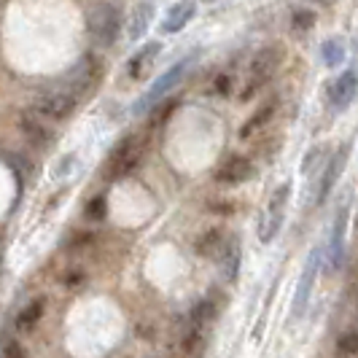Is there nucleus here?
<instances>
[{
  "instance_id": "obj_1",
  "label": "nucleus",
  "mask_w": 358,
  "mask_h": 358,
  "mask_svg": "<svg viewBox=\"0 0 358 358\" xmlns=\"http://www.w3.org/2000/svg\"><path fill=\"white\" fill-rule=\"evenodd\" d=\"M197 57H199V52H192V54H186V57H180L176 65H170V68L162 73L159 78L145 90V94L138 97V103L132 106V113H135V116H143V113H148V110H154V106L162 103V100H164V97L183 81V76H186V71L197 62Z\"/></svg>"
},
{
  "instance_id": "obj_2",
  "label": "nucleus",
  "mask_w": 358,
  "mask_h": 358,
  "mask_svg": "<svg viewBox=\"0 0 358 358\" xmlns=\"http://www.w3.org/2000/svg\"><path fill=\"white\" fill-rule=\"evenodd\" d=\"M122 11L113 6V3H100L94 6L90 14V33L94 38V43H100L103 49L113 46L119 41V33H122Z\"/></svg>"
},
{
  "instance_id": "obj_3",
  "label": "nucleus",
  "mask_w": 358,
  "mask_h": 358,
  "mask_svg": "<svg viewBox=\"0 0 358 358\" xmlns=\"http://www.w3.org/2000/svg\"><path fill=\"white\" fill-rule=\"evenodd\" d=\"M280 59H283V49L280 46H264L262 52H256L251 62V73H248V84H245V90H243L240 97L251 100L262 87H267L269 78L275 76L278 65H280Z\"/></svg>"
},
{
  "instance_id": "obj_4",
  "label": "nucleus",
  "mask_w": 358,
  "mask_h": 358,
  "mask_svg": "<svg viewBox=\"0 0 358 358\" xmlns=\"http://www.w3.org/2000/svg\"><path fill=\"white\" fill-rule=\"evenodd\" d=\"M100 78H103V62H100V57L97 54H87L71 71L65 90L71 92L76 100H81V97H90L92 92L97 90Z\"/></svg>"
},
{
  "instance_id": "obj_5",
  "label": "nucleus",
  "mask_w": 358,
  "mask_h": 358,
  "mask_svg": "<svg viewBox=\"0 0 358 358\" xmlns=\"http://www.w3.org/2000/svg\"><path fill=\"white\" fill-rule=\"evenodd\" d=\"M141 159H143V145H141V141L135 135L122 138L116 143V148L110 151V157H108V178L119 180L124 178V176H129L141 164Z\"/></svg>"
},
{
  "instance_id": "obj_6",
  "label": "nucleus",
  "mask_w": 358,
  "mask_h": 358,
  "mask_svg": "<svg viewBox=\"0 0 358 358\" xmlns=\"http://www.w3.org/2000/svg\"><path fill=\"white\" fill-rule=\"evenodd\" d=\"M288 197H291V183H280L275 189V194L269 197V205L264 215H262V224H259V240L269 245L278 234H280V227H283V218H286V205Z\"/></svg>"
},
{
  "instance_id": "obj_7",
  "label": "nucleus",
  "mask_w": 358,
  "mask_h": 358,
  "mask_svg": "<svg viewBox=\"0 0 358 358\" xmlns=\"http://www.w3.org/2000/svg\"><path fill=\"white\" fill-rule=\"evenodd\" d=\"M76 106H78V100L68 90H54L38 94L33 110L38 116H43L46 122H68L76 113Z\"/></svg>"
},
{
  "instance_id": "obj_8",
  "label": "nucleus",
  "mask_w": 358,
  "mask_h": 358,
  "mask_svg": "<svg viewBox=\"0 0 358 358\" xmlns=\"http://www.w3.org/2000/svg\"><path fill=\"white\" fill-rule=\"evenodd\" d=\"M321 256L323 248H313L307 253L305 267H302V278H299V286H296V294H294V302H291V310L294 315H305L307 305H310V296H313V288H315V280H318V267H321Z\"/></svg>"
},
{
  "instance_id": "obj_9",
  "label": "nucleus",
  "mask_w": 358,
  "mask_h": 358,
  "mask_svg": "<svg viewBox=\"0 0 358 358\" xmlns=\"http://www.w3.org/2000/svg\"><path fill=\"white\" fill-rule=\"evenodd\" d=\"M17 122H19L22 135L36 145V148H49V145H54V129L49 127V122H46L43 116H38L33 108L22 110Z\"/></svg>"
},
{
  "instance_id": "obj_10",
  "label": "nucleus",
  "mask_w": 358,
  "mask_h": 358,
  "mask_svg": "<svg viewBox=\"0 0 358 358\" xmlns=\"http://www.w3.org/2000/svg\"><path fill=\"white\" fill-rule=\"evenodd\" d=\"M256 176L253 162L243 154H232L229 159H224V164L215 170V183L221 186H240L245 180H251Z\"/></svg>"
},
{
  "instance_id": "obj_11",
  "label": "nucleus",
  "mask_w": 358,
  "mask_h": 358,
  "mask_svg": "<svg viewBox=\"0 0 358 358\" xmlns=\"http://www.w3.org/2000/svg\"><path fill=\"white\" fill-rule=\"evenodd\" d=\"M218 264H221V275L227 283H237L240 278V264H243V248H240V237L237 234H227L221 251H218Z\"/></svg>"
},
{
  "instance_id": "obj_12",
  "label": "nucleus",
  "mask_w": 358,
  "mask_h": 358,
  "mask_svg": "<svg viewBox=\"0 0 358 358\" xmlns=\"http://www.w3.org/2000/svg\"><path fill=\"white\" fill-rule=\"evenodd\" d=\"M356 97V71H342L334 81H329V103L334 108H348Z\"/></svg>"
},
{
  "instance_id": "obj_13",
  "label": "nucleus",
  "mask_w": 358,
  "mask_h": 358,
  "mask_svg": "<svg viewBox=\"0 0 358 358\" xmlns=\"http://www.w3.org/2000/svg\"><path fill=\"white\" fill-rule=\"evenodd\" d=\"M162 52V43L159 41H148L145 46H141L138 52L132 54V59L127 62V76L132 78V81H141L145 78V73L151 71V65H154V59L159 57Z\"/></svg>"
},
{
  "instance_id": "obj_14",
  "label": "nucleus",
  "mask_w": 358,
  "mask_h": 358,
  "mask_svg": "<svg viewBox=\"0 0 358 358\" xmlns=\"http://www.w3.org/2000/svg\"><path fill=\"white\" fill-rule=\"evenodd\" d=\"M197 17V0H180L167 8V17L162 22V33H180L192 19Z\"/></svg>"
},
{
  "instance_id": "obj_15",
  "label": "nucleus",
  "mask_w": 358,
  "mask_h": 358,
  "mask_svg": "<svg viewBox=\"0 0 358 358\" xmlns=\"http://www.w3.org/2000/svg\"><path fill=\"white\" fill-rule=\"evenodd\" d=\"M345 229H348V208L337 210L334 229L329 237V275L342 267V248H345Z\"/></svg>"
},
{
  "instance_id": "obj_16",
  "label": "nucleus",
  "mask_w": 358,
  "mask_h": 358,
  "mask_svg": "<svg viewBox=\"0 0 358 358\" xmlns=\"http://www.w3.org/2000/svg\"><path fill=\"white\" fill-rule=\"evenodd\" d=\"M43 315H46V296H36V299H30V302L17 313L14 329H17L19 334H30L38 323L43 321Z\"/></svg>"
},
{
  "instance_id": "obj_17",
  "label": "nucleus",
  "mask_w": 358,
  "mask_h": 358,
  "mask_svg": "<svg viewBox=\"0 0 358 358\" xmlns=\"http://www.w3.org/2000/svg\"><path fill=\"white\" fill-rule=\"evenodd\" d=\"M342 167H345V151L334 154V157L329 159V164L323 167L321 178H318V192H315V202H318V205H323V202L329 199V194H331V189L337 186Z\"/></svg>"
},
{
  "instance_id": "obj_18",
  "label": "nucleus",
  "mask_w": 358,
  "mask_h": 358,
  "mask_svg": "<svg viewBox=\"0 0 358 358\" xmlns=\"http://www.w3.org/2000/svg\"><path fill=\"white\" fill-rule=\"evenodd\" d=\"M151 19H154V3L151 0L138 3L132 8L129 19H127V36H129V41H141L145 36V30H148V24H151Z\"/></svg>"
},
{
  "instance_id": "obj_19",
  "label": "nucleus",
  "mask_w": 358,
  "mask_h": 358,
  "mask_svg": "<svg viewBox=\"0 0 358 358\" xmlns=\"http://www.w3.org/2000/svg\"><path fill=\"white\" fill-rule=\"evenodd\" d=\"M278 113V97H269L267 103H262V106L253 110V116L245 122V124L240 127V138L243 141H248L253 132H259L262 127H267L272 122V116Z\"/></svg>"
},
{
  "instance_id": "obj_20",
  "label": "nucleus",
  "mask_w": 358,
  "mask_h": 358,
  "mask_svg": "<svg viewBox=\"0 0 358 358\" xmlns=\"http://www.w3.org/2000/svg\"><path fill=\"white\" fill-rule=\"evenodd\" d=\"M224 240H227V232L221 227H210L194 240V253L202 256V259H215L221 245H224Z\"/></svg>"
},
{
  "instance_id": "obj_21",
  "label": "nucleus",
  "mask_w": 358,
  "mask_h": 358,
  "mask_svg": "<svg viewBox=\"0 0 358 358\" xmlns=\"http://www.w3.org/2000/svg\"><path fill=\"white\" fill-rule=\"evenodd\" d=\"M321 57L329 68L342 65V59H345V41H342V38H329L321 46Z\"/></svg>"
},
{
  "instance_id": "obj_22",
  "label": "nucleus",
  "mask_w": 358,
  "mask_h": 358,
  "mask_svg": "<svg viewBox=\"0 0 358 358\" xmlns=\"http://www.w3.org/2000/svg\"><path fill=\"white\" fill-rule=\"evenodd\" d=\"M84 218H87L90 224H103V221H106L108 218V197L106 194H94V197L87 202Z\"/></svg>"
},
{
  "instance_id": "obj_23",
  "label": "nucleus",
  "mask_w": 358,
  "mask_h": 358,
  "mask_svg": "<svg viewBox=\"0 0 358 358\" xmlns=\"http://www.w3.org/2000/svg\"><path fill=\"white\" fill-rule=\"evenodd\" d=\"M337 356L340 358H353L358 353V331L350 326V329H345L340 337H337Z\"/></svg>"
},
{
  "instance_id": "obj_24",
  "label": "nucleus",
  "mask_w": 358,
  "mask_h": 358,
  "mask_svg": "<svg viewBox=\"0 0 358 358\" xmlns=\"http://www.w3.org/2000/svg\"><path fill=\"white\" fill-rule=\"evenodd\" d=\"M291 24H294V30L307 33V30L315 24V14H313L310 8H296V11H294V17H291Z\"/></svg>"
},
{
  "instance_id": "obj_25",
  "label": "nucleus",
  "mask_w": 358,
  "mask_h": 358,
  "mask_svg": "<svg viewBox=\"0 0 358 358\" xmlns=\"http://www.w3.org/2000/svg\"><path fill=\"white\" fill-rule=\"evenodd\" d=\"M210 92L213 94H218V97H227L229 92H232V76L229 73H218L213 78V87H210Z\"/></svg>"
},
{
  "instance_id": "obj_26",
  "label": "nucleus",
  "mask_w": 358,
  "mask_h": 358,
  "mask_svg": "<svg viewBox=\"0 0 358 358\" xmlns=\"http://www.w3.org/2000/svg\"><path fill=\"white\" fill-rule=\"evenodd\" d=\"M0 358H30L27 356V350H24V345L17 340H8L6 345H3V353H0Z\"/></svg>"
},
{
  "instance_id": "obj_27",
  "label": "nucleus",
  "mask_w": 358,
  "mask_h": 358,
  "mask_svg": "<svg viewBox=\"0 0 358 358\" xmlns=\"http://www.w3.org/2000/svg\"><path fill=\"white\" fill-rule=\"evenodd\" d=\"M323 151H326L323 145H318V148H310V151H307L305 164H302V173H310V170H313V164H315V162L321 159V157H323Z\"/></svg>"
},
{
  "instance_id": "obj_28",
  "label": "nucleus",
  "mask_w": 358,
  "mask_h": 358,
  "mask_svg": "<svg viewBox=\"0 0 358 358\" xmlns=\"http://www.w3.org/2000/svg\"><path fill=\"white\" fill-rule=\"evenodd\" d=\"M221 202H224V205H210V210H213V213H224V215L234 213L232 202H227V199H221Z\"/></svg>"
},
{
  "instance_id": "obj_29",
  "label": "nucleus",
  "mask_w": 358,
  "mask_h": 358,
  "mask_svg": "<svg viewBox=\"0 0 358 358\" xmlns=\"http://www.w3.org/2000/svg\"><path fill=\"white\" fill-rule=\"evenodd\" d=\"M208 3H213V0H208Z\"/></svg>"
}]
</instances>
